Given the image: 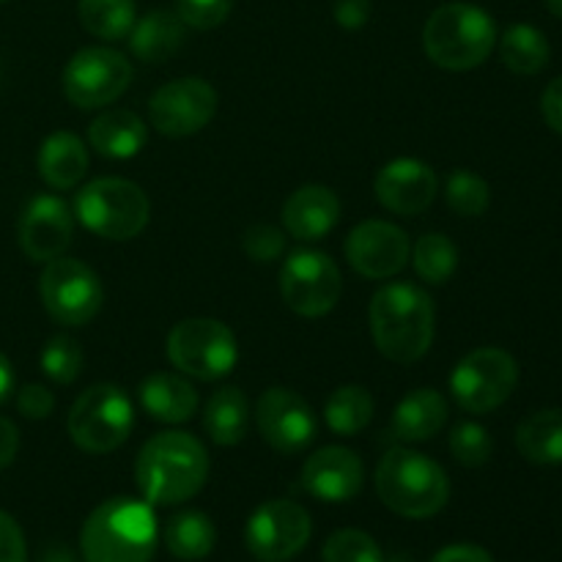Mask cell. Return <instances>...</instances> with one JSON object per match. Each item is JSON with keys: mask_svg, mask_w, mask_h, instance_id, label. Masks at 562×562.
I'll list each match as a JSON object with an SVG mask.
<instances>
[{"mask_svg": "<svg viewBox=\"0 0 562 562\" xmlns=\"http://www.w3.org/2000/svg\"><path fill=\"white\" fill-rule=\"evenodd\" d=\"M368 322L376 349L398 366L423 360L437 333L431 296L412 283H390L373 294Z\"/></svg>", "mask_w": 562, "mask_h": 562, "instance_id": "1", "label": "cell"}, {"mask_svg": "<svg viewBox=\"0 0 562 562\" xmlns=\"http://www.w3.org/2000/svg\"><path fill=\"white\" fill-rule=\"evenodd\" d=\"M209 477V453L192 434L165 431L148 439L135 461V481L148 505H179Z\"/></svg>", "mask_w": 562, "mask_h": 562, "instance_id": "2", "label": "cell"}, {"mask_svg": "<svg viewBox=\"0 0 562 562\" xmlns=\"http://www.w3.org/2000/svg\"><path fill=\"white\" fill-rule=\"evenodd\" d=\"M157 538L159 527L151 505L132 497H113L86 519L80 552L86 562H151Z\"/></svg>", "mask_w": 562, "mask_h": 562, "instance_id": "3", "label": "cell"}, {"mask_svg": "<svg viewBox=\"0 0 562 562\" xmlns=\"http://www.w3.org/2000/svg\"><path fill=\"white\" fill-rule=\"evenodd\" d=\"M376 494L404 519H428L448 505L450 481L428 456L412 448H393L376 467Z\"/></svg>", "mask_w": 562, "mask_h": 562, "instance_id": "4", "label": "cell"}, {"mask_svg": "<svg viewBox=\"0 0 562 562\" xmlns=\"http://www.w3.org/2000/svg\"><path fill=\"white\" fill-rule=\"evenodd\" d=\"M423 47L439 69L470 71L486 64L497 47V25L481 5L445 3L428 16Z\"/></svg>", "mask_w": 562, "mask_h": 562, "instance_id": "5", "label": "cell"}, {"mask_svg": "<svg viewBox=\"0 0 562 562\" xmlns=\"http://www.w3.org/2000/svg\"><path fill=\"white\" fill-rule=\"evenodd\" d=\"M75 217L110 241L135 239L151 217L146 192L126 179H93L77 192Z\"/></svg>", "mask_w": 562, "mask_h": 562, "instance_id": "6", "label": "cell"}, {"mask_svg": "<svg viewBox=\"0 0 562 562\" xmlns=\"http://www.w3.org/2000/svg\"><path fill=\"white\" fill-rule=\"evenodd\" d=\"M132 426V401L115 384H93L71 404L69 437L82 453H113L130 439Z\"/></svg>", "mask_w": 562, "mask_h": 562, "instance_id": "7", "label": "cell"}, {"mask_svg": "<svg viewBox=\"0 0 562 562\" xmlns=\"http://www.w3.org/2000/svg\"><path fill=\"white\" fill-rule=\"evenodd\" d=\"M168 360L181 373L214 382L234 371L239 346L234 333L217 318H184L168 335Z\"/></svg>", "mask_w": 562, "mask_h": 562, "instance_id": "8", "label": "cell"}, {"mask_svg": "<svg viewBox=\"0 0 562 562\" xmlns=\"http://www.w3.org/2000/svg\"><path fill=\"white\" fill-rule=\"evenodd\" d=\"M519 384V366L497 346L470 351L450 373V393L470 415H488L510 398Z\"/></svg>", "mask_w": 562, "mask_h": 562, "instance_id": "9", "label": "cell"}, {"mask_svg": "<svg viewBox=\"0 0 562 562\" xmlns=\"http://www.w3.org/2000/svg\"><path fill=\"white\" fill-rule=\"evenodd\" d=\"M44 311L64 327H86L102 311L104 291L97 272L75 258H53L38 280Z\"/></svg>", "mask_w": 562, "mask_h": 562, "instance_id": "10", "label": "cell"}, {"mask_svg": "<svg viewBox=\"0 0 562 562\" xmlns=\"http://www.w3.org/2000/svg\"><path fill=\"white\" fill-rule=\"evenodd\" d=\"M344 294L340 269L327 252L296 250L280 269V296L302 318H322Z\"/></svg>", "mask_w": 562, "mask_h": 562, "instance_id": "11", "label": "cell"}, {"mask_svg": "<svg viewBox=\"0 0 562 562\" xmlns=\"http://www.w3.org/2000/svg\"><path fill=\"white\" fill-rule=\"evenodd\" d=\"M64 93L75 108L97 110L113 104L132 82V64L110 47H86L64 69Z\"/></svg>", "mask_w": 562, "mask_h": 562, "instance_id": "12", "label": "cell"}, {"mask_svg": "<svg viewBox=\"0 0 562 562\" xmlns=\"http://www.w3.org/2000/svg\"><path fill=\"white\" fill-rule=\"evenodd\" d=\"M313 521L291 499H269L250 516L245 543L258 562H285L307 547Z\"/></svg>", "mask_w": 562, "mask_h": 562, "instance_id": "13", "label": "cell"}, {"mask_svg": "<svg viewBox=\"0 0 562 562\" xmlns=\"http://www.w3.org/2000/svg\"><path fill=\"white\" fill-rule=\"evenodd\" d=\"M217 113V91L201 77H179L157 88L148 102L151 126L165 137H190Z\"/></svg>", "mask_w": 562, "mask_h": 562, "instance_id": "14", "label": "cell"}, {"mask_svg": "<svg viewBox=\"0 0 562 562\" xmlns=\"http://www.w3.org/2000/svg\"><path fill=\"white\" fill-rule=\"evenodd\" d=\"M256 423L263 442L280 456H296L307 450L318 431L311 404L289 387L263 390L256 404Z\"/></svg>", "mask_w": 562, "mask_h": 562, "instance_id": "15", "label": "cell"}, {"mask_svg": "<svg viewBox=\"0 0 562 562\" xmlns=\"http://www.w3.org/2000/svg\"><path fill=\"white\" fill-rule=\"evenodd\" d=\"M346 258L357 274L368 280H387L409 263V236L387 220H366L346 236Z\"/></svg>", "mask_w": 562, "mask_h": 562, "instance_id": "16", "label": "cell"}, {"mask_svg": "<svg viewBox=\"0 0 562 562\" xmlns=\"http://www.w3.org/2000/svg\"><path fill=\"white\" fill-rule=\"evenodd\" d=\"M20 247L31 261L47 263L60 258L75 236V212L55 195H36L20 217Z\"/></svg>", "mask_w": 562, "mask_h": 562, "instance_id": "17", "label": "cell"}, {"mask_svg": "<svg viewBox=\"0 0 562 562\" xmlns=\"http://www.w3.org/2000/svg\"><path fill=\"white\" fill-rule=\"evenodd\" d=\"M373 190L387 212L401 214V217H417L434 203L439 181L426 162L401 157L379 170Z\"/></svg>", "mask_w": 562, "mask_h": 562, "instance_id": "18", "label": "cell"}, {"mask_svg": "<svg viewBox=\"0 0 562 562\" xmlns=\"http://www.w3.org/2000/svg\"><path fill=\"white\" fill-rule=\"evenodd\" d=\"M362 481H366V470H362L360 456L338 445L316 450L305 461L300 475V486L322 503H349L360 494Z\"/></svg>", "mask_w": 562, "mask_h": 562, "instance_id": "19", "label": "cell"}, {"mask_svg": "<svg viewBox=\"0 0 562 562\" xmlns=\"http://www.w3.org/2000/svg\"><path fill=\"white\" fill-rule=\"evenodd\" d=\"M340 201L329 187L307 184L283 203V225L294 239L318 241L338 225Z\"/></svg>", "mask_w": 562, "mask_h": 562, "instance_id": "20", "label": "cell"}, {"mask_svg": "<svg viewBox=\"0 0 562 562\" xmlns=\"http://www.w3.org/2000/svg\"><path fill=\"white\" fill-rule=\"evenodd\" d=\"M88 140L93 151L108 159H132L143 151L148 140L146 121L137 113L124 108L104 110L102 115L91 121L88 126Z\"/></svg>", "mask_w": 562, "mask_h": 562, "instance_id": "21", "label": "cell"}, {"mask_svg": "<svg viewBox=\"0 0 562 562\" xmlns=\"http://www.w3.org/2000/svg\"><path fill=\"white\" fill-rule=\"evenodd\" d=\"M187 38V25L176 11H148L143 20H135L130 31L132 55L143 64H162L173 58Z\"/></svg>", "mask_w": 562, "mask_h": 562, "instance_id": "22", "label": "cell"}, {"mask_svg": "<svg viewBox=\"0 0 562 562\" xmlns=\"http://www.w3.org/2000/svg\"><path fill=\"white\" fill-rule=\"evenodd\" d=\"M448 401L437 390L420 387L406 395L393 415V437L398 442H428L448 423Z\"/></svg>", "mask_w": 562, "mask_h": 562, "instance_id": "23", "label": "cell"}, {"mask_svg": "<svg viewBox=\"0 0 562 562\" xmlns=\"http://www.w3.org/2000/svg\"><path fill=\"white\" fill-rule=\"evenodd\" d=\"M140 404L154 420L159 423H187L198 412V393L187 379L176 373L157 371L140 382Z\"/></svg>", "mask_w": 562, "mask_h": 562, "instance_id": "24", "label": "cell"}, {"mask_svg": "<svg viewBox=\"0 0 562 562\" xmlns=\"http://www.w3.org/2000/svg\"><path fill=\"white\" fill-rule=\"evenodd\" d=\"M38 176L53 190H71L88 173V151L71 132H53L38 148Z\"/></svg>", "mask_w": 562, "mask_h": 562, "instance_id": "25", "label": "cell"}, {"mask_svg": "<svg viewBox=\"0 0 562 562\" xmlns=\"http://www.w3.org/2000/svg\"><path fill=\"white\" fill-rule=\"evenodd\" d=\"M203 428L209 439L223 448H234L247 437L250 428V404L239 387H223L212 393L203 409Z\"/></svg>", "mask_w": 562, "mask_h": 562, "instance_id": "26", "label": "cell"}, {"mask_svg": "<svg viewBox=\"0 0 562 562\" xmlns=\"http://www.w3.org/2000/svg\"><path fill=\"white\" fill-rule=\"evenodd\" d=\"M516 448L532 464H562V409H541L525 417L516 428Z\"/></svg>", "mask_w": 562, "mask_h": 562, "instance_id": "27", "label": "cell"}, {"mask_svg": "<svg viewBox=\"0 0 562 562\" xmlns=\"http://www.w3.org/2000/svg\"><path fill=\"white\" fill-rule=\"evenodd\" d=\"M214 543H217V530L201 510H181L165 527V547L176 560L198 562L209 558Z\"/></svg>", "mask_w": 562, "mask_h": 562, "instance_id": "28", "label": "cell"}, {"mask_svg": "<svg viewBox=\"0 0 562 562\" xmlns=\"http://www.w3.org/2000/svg\"><path fill=\"white\" fill-rule=\"evenodd\" d=\"M549 38L538 31L536 25H527V22H519V25H510L508 31L499 38V58L508 66L514 75L532 77L538 71L547 69L549 64Z\"/></svg>", "mask_w": 562, "mask_h": 562, "instance_id": "29", "label": "cell"}, {"mask_svg": "<svg viewBox=\"0 0 562 562\" xmlns=\"http://www.w3.org/2000/svg\"><path fill=\"white\" fill-rule=\"evenodd\" d=\"M324 420L335 437H357L373 420V395L360 384L333 390L324 406Z\"/></svg>", "mask_w": 562, "mask_h": 562, "instance_id": "30", "label": "cell"}, {"mask_svg": "<svg viewBox=\"0 0 562 562\" xmlns=\"http://www.w3.org/2000/svg\"><path fill=\"white\" fill-rule=\"evenodd\" d=\"M80 25L104 42H121L135 25V0H80Z\"/></svg>", "mask_w": 562, "mask_h": 562, "instance_id": "31", "label": "cell"}, {"mask_svg": "<svg viewBox=\"0 0 562 562\" xmlns=\"http://www.w3.org/2000/svg\"><path fill=\"white\" fill-rule=\"evenodd\" d=\"M417 278L431 285H445L459 267V247L445 234H426L412 247Z\"/></svg>", "mask_w": 562, "mask_h": 562, "instance_id": "32", "label": "cell"}, {"mask_svg": "<svg viewBox=\"0 0 562 562\" xmlns=\"http://www.w3.org/2000/svg\"><path fill=\"white\" fill-rule=\"evenodd\" d=\"M445 198H448V206L461 217H481L492 203V190L472 170H453L445 181Z\"/></svg>", "mask_w": 562, "mask_h": 562, "instance_id": "33", "label": "cell"}, {"mask_svg": "<svg viewBox=\"0 0 562 562\" xmlns=\"http://www.w3.org/2000/svg\"><path fill=\"white\" fill-rule=\"evenodd\" d=\"M82 357L80 344L69 335H55L47 340L42 349V371L53 379L55 384H71L82 371Z\"/></svg>", "mask_w": 562, "mask_h": 562, "instance_id": "34", "label": "cell"}, {"mask_svg": "<svg viewBox=\"0 0 562 562\" xmlns=\"http://www.w3.org/2000/svg\"><path fill=\"white\" fill-rule=\"evenodd\" d=\"M322 562H384V554L368 532L338 530L324 543Z\"/></svg>", "mask_w": 562, "mask_h": 562, "instance_id": "35", "label": "cell"}, {"mask_svg": "<svg viewBox=\"0 0 562 562\" xmlns=\"http://www.w3.org/2000/svg\"><path fill=\"white\" fill-rule=\"evenodd\" d=\"M448 445L453 459L464 467H483L492 459V437L477 423H459L450 431Z\"/></svg>", "mask_w": 562, "mask_h": 562, "instance_id": "36", "label": "cell"}, {"mask_svg": "<svg viewBox=\"0 0 562 562\" xmlns=\"http://www.w3.org/2000/svg\"><path fill=\"white\" fill-rule=\"evenodd\" d=\"M234 3L236 0H176V14L184 20L187 27L212 31L228 20Z\"/></svg>", "mask_w": 562, "mask_h": 562, "instance_id": "37", "label": "cell"}, {"mask_svg": "<svg viewBox=\"0 0 562 562\" xmlns=\"http://www.w3.org/2000/svg\"><path fill=\"white\" fill-rule=\"evenodd\" d=\"M241 247H245V252L252 258V261L269 263L274 261V258H280V252L285 250V239L283 234H280V228L261 223L245 231Z\"/></svg>", "mask_w": 562, "mask_h": 562, "instance_id": "38", "label": "cell"}, {"mask_svg": "<svg viewBox=\"0 0 562 562\" xmlns=\"http://www.w3.org/2000/svg\"><path fill=\"white\" fill-rule=\"evenodd\" d=\"M16 406H20V415L27 417V420H47L55 409V395L42 384H25L16 395Z\"/></svg>", "mask_w": 562, "mask_h": 562, "instance_id": "39", "label": "cell"}, {"mask_svg": "<svg viewBox=\"0 0 562 562\" xmlns=\"http://www.w3.org/2000/svg\"><path fill=\"white\" fill-rule=\"evenodd\" d=\"M27 549L20 525L0 510V562H25Z\"/></svg>", "mask_w": 562, "mask_h": 562, "instance_id": "40", "label": "cell"}, {"mask_svg": "<svg viewBox=\"0 0 562 562\" xmlns=\"http://www.w3.org/2000/svg\"><path fill=\"white\" fill-rule=\"evenodd\" d=\"M371 20V0H335V22L346 31H360Z\"/></svg>", "mask_w": 562, "mask_h": 562, "instance_id": "41", "label": "cell"}, {"mask_svg": "<svg viewBox=\"0 0 562 562\" xmlns=\"http://www.w3.org/2000/svg\"><path fill=\"white\" fill-rule=\"evenodd\" d=\"M541 113H543V121H547L558 135H562V77L549 82L547 91H543Z\"/></svg>", "mask_w": 562, "mask_h": 562, "instance_id": "42", "label": "cell"}, {"mask_svg": "<svg viewBox=\"0 0 562 562\" xmlns=\"http://www.w3.org/2000/svg\"><path fill=\"white\" fill-rule=\"evenodd\" d=\"M431 562H494V558L475 543H453V547H445L442 552L434 554Z\"/></svg>", "mask_w": 562, "mask_h": 562, "instance_id": "43", "label": "cell"}, {"mask_svg": "<svg viewBox=\"0 0 562 562\" xmlns=\"http://www.w3.org/2000/svg\"><path fill=\"white\" fill-rule=\"evenodd\" d=\"M16 450H20V431L14 423L0 417V470H5L16 459Z\"/></svg>", "mask_w": 562, "mask_h": 562, "instance_id": "44", "label": "cell"}, {"mask_svg": "<svg viewBox=\"0 0 562 562\" xmlns=\"http://www.w3.org/2000/svg\"><path fill=\"white\" fill-rule=\"evenodd\" d=\"M14 390V371H11V362L5 360V355H0V404H5Z\"/></svg>", "mask_w": 562, "mask_h": 562, "instance_id": "45", "label": "cell"}, {"mask_svg": "<svg viewBox=\"0 0 562 562\" xmlns=\"http://www.w3.org/2000/svg\"><path fill=\"white\" fill-rule=\"evenodd\" d=\"M42 562H75V560H71V554L66 552V549H53V552H47V558Z\"/></svg>", "mask_w": 562, "mask_h": 562, "instance_id": "46", "label": "cell"}, {"mask_svg": "<svg viewBox=\"0 0 562 562\" xmlns=\"http://www.w3.org/2000/svg\"><path fill=\"white\" fill-rule=\"evenodd\" d=\"M547 9L552 11L554 16H560V20H562V0H547Z\"/></svg>", "mask_w": 562, "mask_h": 562, "instance_id": "47", "label": "cell"}, {"mask_svg": "<svg viewBox=\"0 0 562 562\" xmlns=\"http://www.w3.org/2000/svg\"><path fill=\"white\" fill-rule=\"evenodd\" d=\"M0 3H5V0H0Z\"/></svg>", "mask_w": 562, "mask_h": 562, "instance_id": "48", "label": "cell"}]
</instances>
